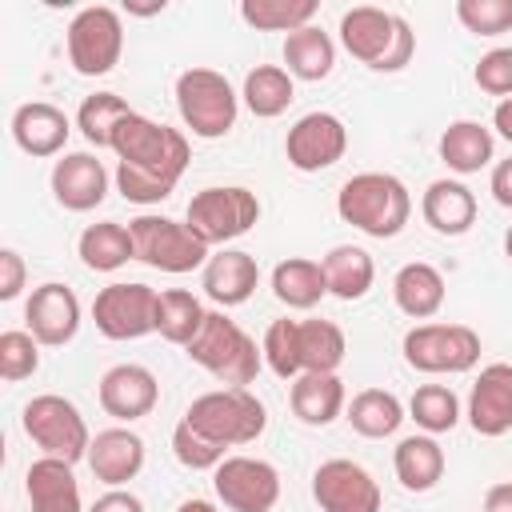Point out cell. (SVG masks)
Returning <instances> with one entry per match:
<instances>
[{
	"label": "cell",
	"instance_id": "cell-1",
	"mask_svg": "<svg viewBox=\"0 0 512 512\" xmlns=\"http://www.w3.org/2000/svg\"><path fill=\"white\" fill-rule=\"evenodd\" d=\"M112 152L120 156L116 164V188L132 204H160L172 196L176 180L188 168V140L184 132L156 124L140 112L124 116L112 132Z\"/></svg>",
	"mask_w": 512,
	"mask_h": 512
},
{
	"label": "cell",
	"instance_id": "cell-2",
	"mask_svg": "<svg viewBox=\"0 0 512 512\" xmlns=\"http://www.w3.org/2000/svg\"><path fill=\"white\" fill-rule=\"evenodd\" d=\"M336 212L344 224L360 228L364 236L392 240L404 232V224L412 216V196H408L404 180H396L392 172H360V176L344 180V188L336 196Z\"/></svg>",
	"mask_w": 512,
	"mask_h": 512
},
{
	"label": "cell",
	"instance_id": "cell-3",
	"mask_svg": "<svg viewBox=\"0 0 512 512\" xmlns=\"http://www.w3.org/2000/svg\"><path fill=\"white\" fill-rule=\"evenodd\" d=\"M340 40L360 64L376 72H400L416 52V32L408 28V20L372 4H360L340 16Z\"/></svg>",
	"mask_w": 512,
	"mask_h": 512
},
{
	"label": "cell",
	"instance_id": "cell-4",
	"mask_svg": "<svg viewBox=\"0 0 512 512\" xmlns=\"http://www.w3.org/2000/svg\"><path fill=\"white\" fill-rule=\"evenodd\" d=\"M188 356L228 388L252 384L260 376V364H264V352L256 348V340L236 320H228L224 312L204 316L196 340L188 344Z\"/></svg>",
	"mask_w": 512,
	"mask_h": 512
},
{
	"label": "cell",
	"instance_id": "cell-5",
	"mask_svg": "<svg viewBox=\"0 0 512 512\" xmlns=\"http://www.w3.org/2000/svg\"><path fill=\"white\" fill-rule=\"evenodd\" d=\"M184 420L196 432H204L212 444H220V448L252 444L268 428V412L256 400V392H248V388H216V392H204V396H196L188 404Z\"/></svg>",
	"mask_w": 512,
	"mask_h": 512
},
{
	"label": "cell",
	"instance_id": "cell-6",
	"mask_svg": "<svg viewBox=\"0 0 512 512\" xmlns=\"http://www.w3.org/2000/svg\"><path fill=\"white\" fill-rule=\"evenodd\" d=\"M176 108H180V120L192 128V136L220 140L236 124L240 100H236L232 84L220 72H212V68H188L176 80Z\"/></svg>",
	"mask_w": 512,
	"mask_h": 512
},
{
	"label": "cell",
	"instance_id": "cell-7",
	"mask_svg": "<svg viewBox=\"0 0 512 512\" xmlns=\"http://www.w3.org/2000/svg\"><path fill=\"white\" fill-rule=\"evenodd\" d=\"M128 232H132V244H136V260L148 264V268L180 276V272H192V268L208 264V244L184 220L144 212V216L128 220Z\"/></svg>",
	"mask_w": 512,
	"mask_h": 512
},
{
	"label": "cell",
	"instance_id": "cell-8",
	"mask_svg": "<svg viewBox=\"0 0 512 512\" xmlns=\"http://www.w3.org/2000/svg\"><path fill=\"white\" fill-rule=\"evenodd\" d=\"M28 440L44 452V456H56V460H68L76 464L80 456H88L92 448V436H88V424L80 416V408L56 392H44V396H32L24 404V416H20Z\"/></svg>",
	"mask_w": 512,
	"mask_h": 512
},
{
	"label": "cell",
	"instance_id": "cell-9",
	"mask_svg": "<svg viewBox=\"0 0 512 512\" xmlns=\"http://www.w3.org/2000/svg\"><path fill=\"white\" fill-rule=\"evenodd\" d=\"M260 220V200L256 192L240 188V184H224V188H204L188 200L184 224L208 244H228L236 236H244L252 224Z\"/></svg>",
	"mask_w": 512,
	"mask_h": 512
},
{
	"label": "cell",
	"instance_id": "cell-10",
	"mask_svg": "<svg viewBox=\"0 0 512 512\" xmlns=\"http://www.w3.org/2000/svg\"><path fill=\"white\" fill-rule=\"evenodd\" d=\"M124 52L120 12L108 4H88L68 24V64L80 76H108Z\"/></svg>",
	"mask_w": 512,
	"mask_h": 512
},
{
	"label": "cell",
	"instance_id": "cell-11",
	"mask_svg": "<svg viewBox=\"0 0 512 512\" xmlns=\"http://www.w3.org/2000/svg\"><path fill=\"white\" fill-rule=\"evenodd\" d=\"M404 360L416 372L456 376V372L476 368V360H480V336L468 324H416L404 336Z\"/></svg>",
	"mask_w": 512,
	"mask_h": 512
},
{
	"label": "cell",
	"instance_id": "cell-12",
	"mask_svg": "<svg viewBox=\"0 0 512 512\" xmlns=\"http://www.w3.org/2000/svg\"><path fill=\"white\" fill-rule=\"evenodd\" d=\"M156 300L160 292L148 284H108L92 300V320L108 340H140L156 332Z\"/></svg>",
	"mask_w": 512,
	"mask_h": 512
},
{
	"label": "cell",
	"instance_id": "cell-13",
	"mask_svg": "<svg viewBox=\"0 0 512 512\" xmlns=\"http://www.w3.org/2000/svg\"><path fill=\"white\" fill-rule=\"evenodd\" d=\"M212 488L232 512H272L280 500V472L260 456H224Z\"/></svg>",
	"mask_w": 512,
	"mask_h": 512
},
{
	"label": "cell",
	"instance_id": "cell-14",
	"mask_svg": "<svg viewBox=\"0 0 512 512\" xmlns=\"http://www.w3.org/2000/svg\"><path fill=\"white\" fill-rule=\"evenodd\" d=\"M312 496L320 512H380V484L356 460H324L312 472Z\"/></svg>",
	"mask_w": 512,
	"mask_h": 512
},
{
	"label": "cell",
	"instance_id": "cell-15",
	"mask_svg": "<svg viewBox=\"0 0 512 512\" xmlns=\"http://www.w3.org/2000/svg\"><path fill=\"white\" fill-rule=\"evenodd\" d=\"M348 148V128L332 112H308L288 128L284 156L296 172H324L332 168Z\"/></svg>",
	"mask_w": 512,
	"mask_h": 512
},
{
	"label": "cell",
	"instance_id": "cell-16",
	"mask_svg": "<svg viewBox=\"0 0 512 512\" xmlns=\"http://www.w3.org/2000/svg\"><path fill=\"white\" fill-rule=\"evenodd\" d=\"M24 320H28V332H32L40 344L60 348V344H68V340L76 336V328H80V300H76V292H72L68 284L48 280V284L32 288V296H28V304H24Z\"/></svg>",
	"mask_w": 512,
	"mask_h": 512
},
{
	"label": "cell",
	"instance_id": "cell-17",
	"mask_svg": "<svg viewBox=\"0 0 512 512\" xmlns=\"http://www.w3.org/2000/svg\"><path fill=\"white\" fill-rule=\"evenodd\" d=\"M160 384L144 364H116L100 376V408L116 420H140L156 408Z\"/></svg>",
	"mask_w": 512,
	"mask_h": 512
},
{
	"label": "cell",
	"instance_id": "cell-18",
	"mask_svg": "<svg viewBox=\"0 0 512 512\" xmlns=\"http://www.w3.org/2000/svg\"><path fill=\"white\" fill-rule=\"evenodd\" d=\"M468 424L476 436H504L512 428V364L480 368L468 396Z\"/></svg>",
	"mask_w": 512,
	"mask_h": 512
},
{
	"label": "cell",
	"instance_id": "cell-19",
	"mask_svg": "<svg viewBox=\"0 0 512 512\" xmlns=\"http://www.w3.org/2000/svg\"><path fill=\"white\" fill-rule=\"evenodd\" d=\"M52 196L68 212H92L108 196V172L92 152H68L52 168Z\"/></svg>",
	"mask_w": 512,
	"mask_h": 512
},
{
	"label": "cell",
	"instance_id": "cell-20",
	"mask_svg": "<svg viewBox=\"0 0 512 512\" xmlns=\"http://www.w3.org/2000/svg\"><path fill=\"white\" fill-rule=\"evenodd\" d=\"M260 284V268H256V256L252 252H240V248H224L216 256H208L204 264V276H200V288L208 292V300H216L220 308H236L244 304Z\"/></svg>",
	"mask_w": 512,
	"mask_h": 512
},
{
	"label": "cell",
	"instance_id": "cell-21",
	"mask_svg": "<svg viewBox=\"0 0 512 512\" xmlns=\"http://www.w3.org/2000/svg\"><path fill=\"white\" fill-rule=\"evenodd\" d=\"M68 132H72L68 116L56 104H48V100H28V104H20L12 112V140L28 156H56V152H64Z\"/></svg>",
	"mask_w": 512,
	"mask_h": 512
},
{
	"label": "cell",
	"instance_id": "cell-22",
	"mask_svg": "<svg viewBox=\"0 0 512 512\" xmlns=\"http://www.w3.org/2000/svg\"><path fill=\"white\" fill-rule=\"evenodd\" d=\"M24 492H28L32 512H84L80 484H76L68 460H56V456L32 460L28 476H24Z\"/></svg>",
	"mask_w": 512,
	"mask_h": 512
},
{
	"label": "cell",
	"instance_id": "cell-23",
	"mask_svg": "<svg viewBox=\"0 0 512 512\" xmlns=\"http://www.w3.org/2000/svg\"><path fill=\"white\" fill-rule=\"evenodd\" d=\"M88 468L100 484L120 488L144 468V440L128 428H104L88 448Z\"/></svg>",
	"mask_w": 512,
	"mask_h": 512
},
{
	"label": "cell",
	"instance_id": "cell-24",
	"mask_svg": "<svg viewBox=\"0 0 512 512\" xmlns=\"http://www.w3.org/2000/svg\"><path fill=\"white\" fill-rule=\"evenodd\" d=\"M420 212H424V220H428L432 232H440V236H464L476 224V196L460 180H432L424 188Z\"/></svg>",
	"mask_w": 512,
	"mask_h": 512
},
{
	"label": "cell",
	"instance_id": "cell-25",
	"mask_svg": "<svg viewBox=\"0 0 512 512\" xmlns=\"http://www.w3.org/2000/svg\"><path fill=\"white\" fill-rule=\"evenodd\" d=\"M292 412L300 424L324 428L344 412V380L336 372H300L292 380Z\"/></svg>",
	"mask_w": 512,
	"mask_h": 512
},
{
	"label": "cell",
	"instance_id": "cell-26",
	"mask_svg": "<svg viewBox=\"0 0 512 512\" xmlns=\"http://www.w3.org/2000/svg\"><path fill=\"white\" fill-rule=\"evenodd\" d=\"M392 300H396V308H400L404 316H412V320L436 316L440 304H444V276H440V268H432V264H424V260L404 264V268L396 272V280H392Z\"/></svg>",
	"mask_w": 512,
	"mask_h": 512
},
{
	"label": "cell",
	"instance_id": "cell-27",
	"mask_svg": "<svg viewBox=\"0 0 512 512\" xmlns=\"http://www.w3.org/2000/svg\"><path fill=\"white\" fill-rule=\"evenodd\" d=\"M272 292L280 304L296 308V312H308L316 308L324 296H328V280H324V268L320 260H308V256H288L272 268Z\"/></svg>",
	"mask_w": 512,
	"mask_h": 512
},
{
	"label": "cell",
	"instance_id": "cell-28",
	"mask_svg": "<svg viewBox=\"0 0 512 512\" xmlns=\"http://www.w3.org/2000/svg\"><path fill=\"white\" fill-rule=\"evenodd\" d=\"M76 252L84 260V268L92 272H116L124 268L128 260H136V244H132V232L120 224V220H100V224H88L76 240Z\"/></svg>",
	"mask_w": 512,
	"mask_h": 512
},
{
	"label": "cell",
	"instance_id": "cell-29",
	"mask_svg": "<svg viewBox=\"0 0 512 512\" xmlns=\"http://www.w3.org/2000/svg\"><path fill=\"white\" fill-rule=\"evenodd\" d=\"M392 468L408 492H428L444 476V448L436 436H404L392 452Z\"/></svg>",
	"mask_w": 512,
	"mask_h": 512
},
{
	"label": "cell",
	"instance_id": "cell-30",
	"mask_svg": "<svg viewBox=\"0 0 512 512\" xmlns=\"http://www.w3.org/2000/svg\"><path fill=\"white\" fill-rule=\"evenodd\" d=\"M492 152H496V140H492V132H488L484 124H476V120H456V124H448L444 136H440V160H444L452 172H460V176H472V172H480L484 164H492Z\"/></svg>",
	"mask_w": 512,
	"mask_h": 512
},
{
	"label": "cell",
	"instance_id": "cell-31",
	"mask_svg": "<svg viewBox=\"0 0 512 512\" xmlns=\"http://www.w3.org/2000/svg\"><path fill=\"white\" fill-rule=\"evenodd\" d=\"M320 268H324L328 292L340 296V300H360V296H368V288H372V280H376L372 256H368L364 248H356V244H336V248L320 260Z\"/></svg>",
	"mask_w": 512,
	"mask_h": 512
},
{
	"label": "cell",
	"instance_id": "cell-32",
	"mask_svg": "<svg viewBox=\"0 0 512 512\" xmlns=\"http://www.w3.org/2000/svg\"><path fill=\"white\" fill-rule=\"evenodd\" d=\"M284 64H288V76L296 80H324L336 64V44L324 28L308 24L300 32H288L284 40Z\"/></svg>",
	"mask_w": 512,
	"mask_h": 512
},
{
	"label": "cell",
	"instance_id": "cell-33",
	"mask_svg": "<svg viewBox=\"0 0 512 512\" xmlns=\"http://www.w3.org/2000/svg\"><path fill=\"white\" fill-rule=\"evenodd\" d=\"M344 416H348L352 432H360L368 440H384L404 424V404L384 388H364V392L352 396Z\"/></svg>",
	"mask_w": 512,
	"mask_h": 512
},
{
	"label": "cell",
	"instance_id": "cell-34",
	"mask_svg": "<svg viewBox=\"0 0 512 512\" xmlns=\"http://www.w3.org/2000/svg\"><path fill=\"white\" fill-rule=\"evenodd\" d=\"M240 96H244V104H248L252 116L272 120V116L288 112L296 88H292L288 68H280V64H256V68L244 76V92H240Z\"/></svg>",
	"mask_w": 512,
	"mask_h": 512
},
{
	"label": "cell",
	"instance_id": "cell-35",
	"mask_svg": "<svg viewBox=\"0 0 512 512\" xmlns=\"http://www.w3.org/2000/svg\"><path fill=\"white\" fill-rule=\"evenodd\" d=\"M296 340H300V372H336L344 364L348 340H344L340 324H332V320H300Z\"/></svg>",
	"mask_w": 512,
	"mask_h": 512
},
{
	"label": "cell",
	"instance_id": "cell-36",
	"mask_svg": "<svg viewBox=\"0 0 512 512\" xmlns=\"http://www.w3.org/2000/svg\"><path fill=\"white\" fill-rule=\"evenodd\" d=\"M204 304L192 296V292H184V288H168V292H160V300H156V332L168 340V344H192L196 340V332H200V324H204Z\"/></svg>",
	"mask_w": 512,
	"mask_h": 512
},
{
	"label": "cell",
	"instance_id": "cell-37",
	"mask_svg": "<svg viewBox=\"0 0 512 512\" xmlns=\"http://www.w3.org/2000/svg\"><path fill=\"white\" fill-rule=\"evenodd\" d=\"M316 16V0H244L240 20L264 32H300Z\"/></svg>",
	"mask_w": 512,
	"mask_h": 512
},
{
	"label": "cell",
	"instance_id": "cell-38",
	"mask_svg": "<svg viewBox=\"0 0 512 512\" xmlns=\"http://www.w3.org/2000/svg\"><path fill=\"white\" fill-rule=\"evenodd\" d=\"M124 116H132V108H128L124 96H116V92H92V96H84V104L76 112V128L84 132L88 144L112 148V132H116V124Z\"/></svg>",
	"mask_w": 512,
	"mask_h": 512
},
{
	"label": "cell",
	"instance_id": "cell-39",
	"mask_svg": "<svg viewBox=\"0 0 512 512\" xmlns=\"http://www.w3.org/2000/svg\"><path fill=\"white\" fill-rule=\"evenodd\" d=\"M408 412H412V420H416L428 436H436V432H452V428H456V420H460V400H456V392L444 388V384H420V388L412 392V400H408Z\"/></svg>",
	"mask_w": 512,
	"mask_h": 512
},
{
	"label": "cell",
	"instance_id": "cell-40",
	"mask_svg": "<svg viewBox=\"0 0 512 512\" xmlns=\"http://www.w3.org/2000/svg\"><path fill=\"white\" fill-rule=\"evenodd\" d=\"M296 328H300V320H288V316L284 320H272L268 332H264V344H260L268 368L280 380H296L300 376V340H296Z\"/></svg>",
	"mask_w": 512,
	"mask_h": 512
},
{
	"label": "cell",
	"instance_id": "cell-41",
	"mask_svg": "<svg viewBox=\"0 0 512 512\" xmlns=\"http://www.w3.org/2000/svg\"><path fill=\"white\" fill-rule=\"evenodd\" d=\"M36 368H40V340L20 328L0 332V376L16 384V380H28Z\"/></svg>",
	"mask_w": 512,
	"mask_h": 512
},
{
	"label": "cell",
	"instance_id": "cell-42",
	"mask_svg": "<svg viewBox=\"0 0 512 512\" xmlns=\"http://www.w3.org/2000/svg\"><path fill=\"white\" fill-rule=\"evenodd\" d=\"M456 20L476 36H500L512 28V0H456Z\"/></svg>",
	"mask_w": 512,
	"mask_h": 512
},
{
	"label": "cell",
	"instance_id": "cell-43",
	"mask_svg": "<svg viewBox=\"0 0 512 512\" xmlns=\"http://www.w3.org/2000/svg\"><path fill=\"white\" fill-rule=\"evenodd\" d=\"M172 452H176V460H180L184 468H192V472H204V468L216 472L220 460H224V448L212 444L204 432H196L188 420L176 424V432H172Z\"/></svg>",
	"mask_w": 512,
	"mask_h": 512
},
{
	"label": "cell",
	"instance_id": "cell-44",
	"mask_svg": "<svg viewBox=\"0 0 512 512\" xmlns=\"http://www.w3.org/2000/svg\"><path fill=\"white\" fill-rule=\"evenodd\" d=\"M476 84L488 96H512V48H492L476 64Z\"/></svg>",
	"mask_w": 512,
	"mask_h": 512
},
{
	"label": "cell",
	"instance_id": "cell-45",
	"mask_svg": "<svg viewBox=\"0 0 512 512\" xmlns=\"http://www.w3.org/2000/svg\"><path fill=\"white\" fill-rule=\"evenodd\" d=\"M24 288V256L16 248L0 252V300H16Z\"/></svg>",
	"mask_w": 512,
	"mask_h": 512
},
{
	"label": "cell",
	"instance_id": "cell-46",
	"mask_svg": "<svg viewBox=\"0 0 512 512\" xmlns=\"http://www.w3.org/2000/svg\"><path fill=\"white\" fill-rule=\"evenodd\" d=\"M88 512H144V504H140V496H132V492H124V488H112V492H104Z\"/></svg>",
	"mask_w": 512,
	"mask_h": 512
},
{
	"label": "cell",
	"instance_id": "cell-47",
	"mask_svg": "<svg viewBox=\"0 0 512 512\" xmlns=\"http://www.w3.org/2000/svg\"><path fill=\"white\" fill-rule=\"evenodd\" d=\"M492 196L500 208H512V156L492 168Z\"/></svg>",
	"mask_w": 512,
	"mask_h": 512
},
{
	"label": "cell",
	"instance_id": "cell-48",
	"mask_svg": "<svg viewBox=\"0 0 512 512\" xmlns=\"http://www.w3.org/2000/svg\"><path fill=\"white\" fill-rule=\"evenodd\" d=\"M484 512H512V480L492 484L484 492Z\"/></svg>",
	"mask_w": 512,
	"mask_h": 512
},
{
	"label": "cell",
	"instance_id": "cell-49",
	"mask_svg": "<svg viewBox=\"0 0 512 512\" xmlns=\"http://www.w3.org/2000/svg\"><path fill=\"white\" fill-rule=\"evenodd\" d=\"M492 128H496V132H500V136L512 144V96L496 104V112H492Z\"/></svg>",
	"mask_w": 512,
	"mask_h": 512
},
{
	"label": "cell",
	"instance_id": "cell-50",
	"mask_svg": "<svg viewBox=\"0 0 512 512\" xmlns=\"http://www.w3.org/2000/svg\"><path fill=\"white\" fill-rule=\"evenodd\" d=\"M176 512H220V508H216L212 500H200V496H192V500H184Z\"/></svg>",
	"mask_w": 512,
	"mask_h": 512
},
{
	"label": "cell",
	"instance_id": "cell-51",
	"mask_svg": "<svg viewBox=\"0 0 512 512\" xmlns=\"http://www.w3.org/2000/svg\"><path fill=\"white\" fill-rule=\"evenodd\" d=\"M504 252H508V260H512V228H508V236H504Z\"/></svg>",
	"mask_w": 512,
	"mask_h": 512
}]
</instances>
